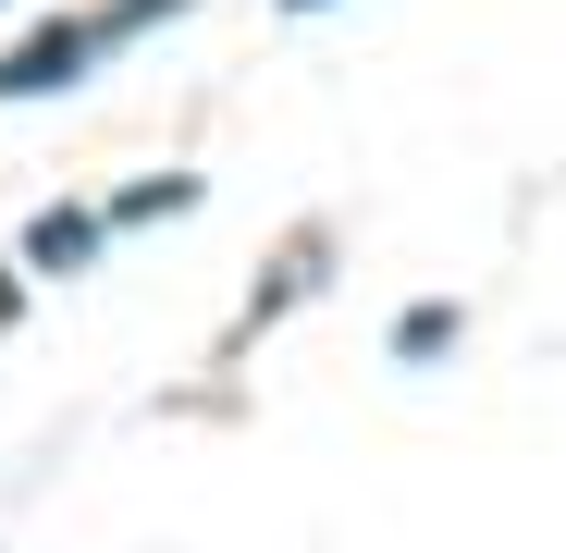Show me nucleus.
<instances>
[{"label":"nucleus","mask_w":566,"mask_h":553,"mask_svg":"<svg viewBox=\"0 0 566 553\" xmlns=\"http://www.w3.org/2000/svg\"><path fill=\"white\" fill-rule=\"evenodd\" d=\"M283 13H321V0H283Z\"/></svg>","instance_id":"nucleus-6"},{"label":"nucleus","mask_w":566,"mask_h":553,"mask_svg":"<svg viewBox=\"0 0 566 553\" xmlns=\"http://www.w3.org/2000/svg\"><path fill=\"white\" fill-rule=\"evenodd\" d=\"M99 13L86 25H38L25 50H0V99H62V86H86V62H99Z\"/></svg>","instance_id":"nucleus-1"},{"label":"nucleus","mask_w":566,"mask_h":553,"mask_svg":"<svg viewBox=\"0 0 566 553\" xmlns=\"http://www.w3.org/2000/svg\"><path fill=\"white\" fill-rule=\"evenodd\" d=\"M455 332H468V320H455V308H443V296H419V308H407V320H395V369H419V357H443V344H455Z\"/></svg>","instance_id":"nucleus-3"},{"label":"nucleus","mask_w":566,"mask_h":553,"mask_svg":"<svg viewBox=\"0 0 566 553\" xmlns=\"http://www.w3.org/2000/svg\"><path fill=\"white\" fill-rule=\"evenodd\" d=\"M160 13H185V0H112V13H99V38L124 50V38H136V25H160Z\"/></svg>","instance_id":"nucleus-5"},{"label":"nucleus","mask_w":566,"mask_h":553,"mask_svg":"<svg viewBox=\"0 0 566 553\" xmlns=\"http://www.w3.org/2000/svg\"><path fill=\"white\" fill-rule=\"evenodd\" d=\"M25 258L38 270H86V258H99V210H38L25 222Z\"/></svg>","instance_id":"nucleus-2"},{"label":"nucleus","mask_w":566,"mask_h":553,"mask_svg":"<svg viewBox=\"0 0 566 553\" xmlns=\"http://www.w3.org/2000/svg\"><path fill=\"white\" fill-rule=\"evenodd\" d=\"M172 210H198V172H148L112 198V222H172Z\"/></svg>","instance_id":"nucleus-4"}]
</instances>
